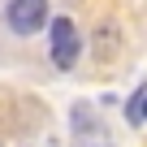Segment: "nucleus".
Masks as SVG:
<instances>
[{
    "instance_id": "obj_1",
    "label": "nucleus",
    "mask_w": 147,
    "mask_h": 147,
    "mask_svg": "<svg viewBox=\"0 0 147 147\" xmlns=\"http://www.w3.org/2000/svg\"><path fill=\"white\" fill-rule=\"evenodd\" d=\"M69 121H74V147H113V134L91 104H78Z\"/></svg>"
},
{
    "instance_id": "obj_2",
    "label": "nucleus",
    "mask_w": 147,
    "mask_h": 147,
    "mask_svg": "<svg viewBox=\"0 0 147 147\" xmlns=\"http://www.w3.org/2000/svg\"><path fill=\"white\" fill-rule=\"evenodd\" d=\"M48 43H52V61H56L61 69L78 65V26H74L69 18H56V22L48 26Z\"/></svg>"
},
{
    "instance_id": "obj_3",
    "label": "nucleus",
    "mask_w": 147,
    "mask_h": 147,
    "mask_svg": "<svg viewBox=\"0 0 147 147\" xmlns=\"http://www.w3.org/2000/svg\"><path fill=\"white\" fill-rule=\"evenodd\" d=\"M5 18H9V26H13L18 35H35V30H43V22H48V0H9Z\"/></svg>"
},
{
    "instance_id": "obj_4",
    "label": "nucleus",
    "mask_w": 147,
    "mask_h": 147,
    "mask_svg": "<svg viewBox=\"0 0 147 147\" xmlns=\"http://www.w3.org/2000/svg\"><path fill=\"white\" fill-rule=\"evenodd\" d=\"M125 117H130L134 125H143V121H147V91H138V95L125 104Z\"/></svg>"
}]
</instances>
